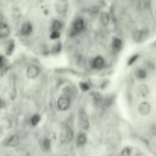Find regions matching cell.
<instances>
[{
    "label": "cell",
    "mask_w": 156,
    "mask_h": 156,
    "mask_svg": "<svg viewBox=\"0 0 156 156\" xmlns=\"http://www.w3.org/2000/svg\"><path fill=\"white\" fill-rule=\"evenodd\" d=\"M40 121V116L38 115H35L33 116L31 120V124L32 125L35 126Z\"/></svg>",
    "instance_id": "cell-21"
},
{
    "label": "cell",
    "mask_w": 156,
    "mask_h": 156,
    "mask_svg": "<svg viewBox=\"0 0 156 156\" xmlns=\"http://www.w3.org/2000/svg\"><path fill=\"white\" fill-rule=\"evenodd\" d=\"M50 141L49 140L47 139H45V140L44 141V142H43V146H44V148L45 149H48L50 148Z\"/></svg>",
    "instance_id": "cell-27"
},
{
    "label": "cell",
    "mask_w": 156,
    "mask_h": 156,
    "mask_svg": "<svg viewBox=\"0 0 156 156\" xmlns=\"http://www.w3.org/2000/svg\"><path fill=\"white\" fill-rule=\"evenodd\" d=\"M100 22L104 26L108 25L109 22V16L107 12H103L100 15Z\"/></svg>",
    "instance_id": "cell-14"
},
{
    "label": "cell",
    "mask_w": 156,
    "mask_h": 156,
    "mask_svg": "<svg viewBox=\"0 0 156 156\" xmlns=\"http://www.w3.org/2000/svg\"><path fill=\"white\" fill-rule=\"evenodd\" d=\"M112 47L115 51H118L121 48L122 45V41L120 38H115L112 41Z\"/></svg>",
    "instance_id": "cell-15"
},
{
    "label": "cell",
    "mask_w": 156,
    "mask_h": 156,
    "mask_svg": "<svg viewBox=\"0 0 156 156\" xmlns=\"http://www.w3.org/2000/svg\"><path fill=\"white\" fill-rule=\"evenodd\" d=\"M147 34L148 33L146 30H137L134 34V39L137 42H141L147 37Z\"/></svg>",
    "instance_id": "cell-8"
},
{
    "label": "cell",
    "mask_w": 156,
    "mask_h": 156,
    "mask_svg": "<svg viewBox=\"0 0 156 156\" xmlns=\"http://www.w3.org/2000/svg\"><path fill=\"white\" fill-rule=\"evenodd\" d=\"M135 76L138 79H144L147 77L146 71L143 69L138 68L136 70L135 72Z\"/></svg>",
    "instance_id": "cell-13"
},
{
    "label": "cell",
    "mask_w": 156,
    "mask_h": 156,
    "mask_svg": "<svg viewBox=\"0 0 156 156\" xmlns=\"http://www.w3.org/2000/svg\"><path fill=\"white\" fill-rule=\"evenodd\" d=\"M151 110L150 105L147 102H143L140 104L138 107L139 113L143 116L148 115Z\"/></svg>",
    "instance_id": "cell-5"
},
{
    "label": "cell",
    "mask_w": 156,
    "mask_h": 156,
    "mask_svg": "<svg viewBox=\"0 0 156 156\" xmlns=\"http://www.w3.org/2000/svg\"><path fill=\"white\" fill-rule=\"evenodd\" d=\"M33 30L32 25L28 23L23 24L21 28V33L24 35H28L31 34Z\"/></svg>",
    "instance_id": "cell-10"
},
{
    "label": "cell",
    "mask_w": 156,
    "mask_h": 156,
    "mask_svg": "<svg viewBox=\"0 0 156 156\" xmlns=\"http://www.w3.org/2000/svg\"><path fill=\"white\" fill-rule=\"evenodd\" d=\"M138 55H133L131 57V58H130L128 61V65L129 66L132 65L136 61L138 60Z\"/></svg>",
    "instance_id": "cell-22"
},
{
    "label": "cell",
    "mask_w": 156,
    "mask_h": 156,
    "mask_svg": "<svg viewBox=\"0 0 156 156\" xmlns=\"http://www.w3.org/2000/svg\"><path fill=\"white\" fill-rule=\"evenodd\" d=\"M73 137L72 130L68 126L63 127L60 135V140L64 143H69L71 142Z\"/></svg>",
    "instance_id": "cell-1"
},
{
    "label": "cell",
    "mask_w": 156,
    "mask_h": 156,
    "mask_svg": "<svg viewBox=\"0 0 156 156\" xmlns=\"http://www.w3.org/2000/svg\"><path fill=\"white\" fill-rule=\"evenodd\" d=\"M79 119L81 127L84 129H88L89 126V124L87 115L83 110H81L80 111L79 113Z\"/></svg>",
    "instance_id": "cell-6"
},
{
    "label": "cell",
    "mask_w": 156,
    "mask_h": 156,
    "mask_svg": "<svg viewBox=\"0 0 156 156\" xmlns=\"http://www.w3.org/2000/svg\"><path fill=\"white\" fill-rule=\"evenodd\" d=\"M61 27V24L59 21L55 20L52 25V31H58Z\"/></svg>",
    "instance_id": "cell-18"
},
{
    "label": "cell",
    "mask_w": 156,
    "mask_h": 156,
    "mask_svg": "<svg viewBox=\"0 0 156 156\" xmlns=\"http://www.w3.org/2000/svg\"><path fill=\"white\" fill-rule=\"evenodd\" d=\"M60 36V33L58 31H53L51 34L50 38L51 39H56L59 38Z\"/></svg>",
    "instance_id": "cell-25"
},
{
    "label": "cell",
    "mask_w": 156,
    "mask_h": 156,
    "mask_svg": "<svg viewBox=\"0 0 156 156\" xmlns=\"http://www.w3.org/2000/svg\"><path fill=\"white\" fill-rule=\"evenodd\" d=\"M61 43H58L53 48L52 52H59L61 51Z\"/></svg>",
    "instance_id": "cell-23"
},
{
    "label": "cell",
    "mask_w": 156,
    "mask_h": 156,
    "mask_svg": "<svg viewBox=\"0 0 156 156\" xmlns=\"http://www.w3.org/2000/svg\"><path fill=\"white\" fill-rule=\"evenodd\" d=\"M86 141H87V138H86L85 135H84V134H80L78 136V139H77V143L79 146H82L85 144Z\"/></svg>",
    "instance_id": "cell-16"
},
{
    "label": "cell",
    "mask_w": 156,
    "mask_h": 156,
    "mask_svg": "<svg viewBox=\"0 0 156 156\" xmlns=\"http://www.w3.org/2000/svg\"><path fill=\"white\" fill-rule=\"evenodd\" d=\"M39 73V69L35 65L29 66L27 71V75L29 78H34L37 77Z\"/></svg>",
    "instance_id": "cell-7"
},
{
    "label": "cell",
    "mask_w": 156,
    "mask_h": 156,
    "mask_svg": "<svg viewBox=\"0 0 156 156\" xmlns=\"http://www.w3.org/2000/svg\"><path fill=\"white\" fill-rule=\"evenodd\" d=\"M105 65V61L101 56L96 57L92 63V67L96 69H100L104 67Z\"/></svg>",
    "instance_id": "cell-9"
},
{
    "label": "cell",
    "mask_w": 156,
    "mask_h": 156,
    "mask_svg": "<svg viewBox=\"0 0 156 156\" xmlns=\"http://www.w3.org/2000/svg\"><path fill=\"white\" fill-rule=\"evenodd\" d=\"M10 33V29L8 25L6 24L2 23L1 27V37L2 38H5Z\"/></svg>",
    "instance_id": "cell-12"
},
{
    "label": "cell",
    "mask_w": 156,
    "mask_h": 156,
    "mask_svg": "<svg viewBox=\"0 0 156 156\" xmlns=\"http://www.w3.org/2000/svg\"><path fill=\"white\" fill-rule=\"evenodd\" d=\"M131 153V149L129 148H126L123 150L121 155L123 156H130Z\"/></svg>",
    "instance_id": "cell-24"
},
{
    "label": "cell",
    "mask_w": 156,
    "mask_h": 156,
    "mask_svg": "<svg viewBox=\"0 0 156 156\" xmlns=\"http://www.w3.org/2000/svg\"><path fill=\"white\" fill-rule=\"evenodd\" d=\"M140 92L142 97H145L148 94L149 88L146 85H141L139 88Z\"/></svg>",
    "instance_id": "cell-17"
},
{
    "label": "cell",
    "mask_w": 156,
    "mask_h": 156,
    "mask_svg": "<svg viewBox=\"0 0 156 156\" xmlns=\"http://www.w3.org/2000/svg\"><path fill=\"white\" fill-rule=\"evenodd\" d=\"M151 132H152V133L153 134H156V126L155 125H154V126H152V128H151Z\"/></svg>",
    "instance_id": "cell-28"
},
{
    "label": "cell",
    "mask_w": 156,
    "mask_h": 156,
    "mask_svg": "<svg viewBox=\"0 0 156 156\" xmlns=\"http://www.w3.org/2000/svg\"><path fill=\"white\" fill-rule=\"evenodd\" d=\"M55 7L57 12L63 14L67 11L68 3L66 0H58L55 3Z\"/></svg>",
    "instance_id": "cell-4"
},
{
    "label": "cell",
    "mask_w": 156,
    "mask_h": 156,
    "mask_svg": "<svg viewBox=\"0 0 156 156\" xmlns=\"http://www.w3.org/2000/svg\"><path fill=\"white\" fill-rule=\"evenodd\" d=\"M84 28V21L82 19L78 18L75 21L72 26V32L71 34L72 35L79 33L83 30Z\"/></svg>",
    "instance_id": "cell-3"
},
{
    "label": "cell",
    "mask_w": 156,
    "mask_h": 156,
    "mask_svg": "<svg viewBox=\"0 0 156 156\" xmlns=\"http://www.w3.org/2000/svg\"><path fill=\"white\" fill-rule=\"evenodd\" d=\"M93 101L95 105H99L103 101V98L101 95L99 94H96L94 96Z\"/></svg>",
    "instance_id": "cell-19"
},
{
    "label": "cell",
    "mask_w": 156,
    "mask_h": 156,
    "mask_svg": "<svg viewBox=\"0 0 156 156\" xmlns=\"http://www.w3.org/2000/svg\"><path fill=\"white\" fill-rule=\"evenodd\" d=\"M14 48H15L14 42L13 41H11L9 44L8 49H7V53H6L7 55H10L13 52Z\"/></svg>",
    "instance_id": "cell-20"
},
{
    "label": "cell",
    "mask_w": 156,
    "mask_h": 156,
    "mask_svg": "<svg viewBox=\"0 0 156 156\" xmlns=\"http://www.w3.org/2000/svg\"><path fill=\"white\" fill-rule=\"evenodd\" d=\"M70 105L69 97L67 95H63L60 97L57 102V106L60 110L64 111L69 108Z\"/></svg>",
    "instance_id": "cell-2"
},
{
    "label": "cell",
    "mask_w": 156,
    "mask_h": 156,
    "mask_svg": "<svg viewBox=\"0 0 156 156\" xmlns=\"http://www.w3.org/2000/svg\"><path fill=\"white\" fill-rule=\"evenodd\" d=\"M19 143V138L17 135L12 136L7 141V145L11 147H16Z\"/></svg>",
    "instance_id": "cell-11"
},
{
    "label": "cell",
    "mask_w": 156,
    "mask_h": 156,
    "mask_svg": "<svg viewBox=\"0 0 156 156\" xmlns=\"http://www.w3.org/2000/svg\"><path fill=\"white\" fill-rule=\"evenodd\" d=\"M80 86L81 88L84 91H88L89 88L88 85L87 84V83H84V82H81L80 84Z\"/></svg>",
    "instance_id": "cell-26"
}]
</instances>
